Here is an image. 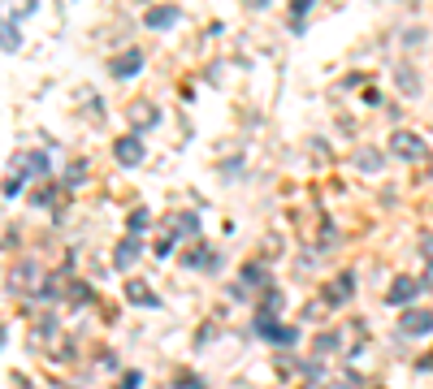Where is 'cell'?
I'll return each mask as SVG.
<instances>
[{
    "mask_svg": "<svg viewBox=\"0 0 433 389\" xmlns=\"http://www.w3.org/2000/svg\"><path fill=\"white\" fill-rule=\"evenodd\" d=\"M143 70V52H139V48H131V52H122L117 61H113V74L117 78H135Z\"/></svg>",
    "mask_w": 433,
    "mask_h": 389,
    "instance_id": "52a82bcc",
    "label": "cell"
},
{
    "mask_svg": "<svg viewBox=\"0 0 433 389\" xmlns=\"http://www.w3.org/2000/svg\"><path fill=\"white\" fill-rule=\"evenodd\" d=\"M398 333H407V337L433 333V312H429V307H407V312L398 316Z\"/></svg>",
    "mask_w": 433,
    "mask_h": 389,
    "instance_id": "3957f363",
    "label": "cell"
},
{
    "mask_svg": "<svg viewBox=\"0 0 433 389\" xmlns=\"http://www.w3.org/2000/svg\"><path fill=\"white\" fill-rule=\"evenodd\" d=\"M433 368V355H425V359H421V372H429Z\"/></svg>",
    "mask_w": 433,
    "mask_h": 389,
    "instance_id": "f1b7e54d",
    "label": "cell"
},
{
    "mask_svg": "<svg viewBox=\"0 0 433 389\" xmlns=\"http://www.w3.org/2000/svg\"><path fill=\"white\" fill-rule=\"evenodd\" d=\"M398 83H403V91L412 95V91H416V74H412V70H398Z\"/></svg>",
    "mask_w": 433,
    "mask_h": 389,
    "instance_id": "cb8c5ba5",
    "label": "cell"
},
{
    "mask_svg": "<svg viewBox=\"0 0 433 389\" xmlns=\"http://www.w3.org/2000/svg\"><path fill=\"white\" fill-rule=\"evenodd\" d=\"M18 190H22V173H13L5 182V199H18Z\"/></svg>",
    "mask_w": 433,
    "mask_h": 389,
    "instance_id": "44dd1931",
    "label": "cell"
},
{
    "mask_svg": "<svg viewBox=\"0 0 433 389\" xmlns=\"http://www.w3.org/2000/svg\"><path fill=\"white\" fill-rule=\"evenodd\" d=\"M260 312H282V295H278V290H264V307H260Z\"/></svg>",
    "mask_w": 433,
    "mask_h": 389,
    "instance_id": "ffe728a7",
    "label": "cell"
},
{
    "mask_svg": "<svg viewBox=\"0 0 433 389\" xmlns=\"http://www.w3.org/2000/svg\"><path fill=\"white\" fill-rule=\"evenodd\" d=\"M169 234H191V238H195L200 234V221L191 217V212H178V217L169 221Z\"/></svg>",
    "mask_w": 433,
    "mask_h": 389,
    "instance_id": "7c38bea8",
    "label": "cell"
},
{
    "mask_svg": "<svg viewBox=\"0 0 433 389\" xmlns=\"http://www.w3.org/2000/svg\"><path fill=\"white\" fill-rule=\"evenodd\" d=\"M113 156L122 160L126 169H135V165H143V139L139 134H126V139H117V148H113Z\"/></svg>",
    "mask_w": 433,
    "mask_h": 389,
    "instance_id": "8992f818",
    "label": "cell"
},
{
    "mask_svg": "<svg viewBox=\"0 0 433 389\" xmlns=\"http://www.w3.org/2000/svg\"><path fill=\"white\" fill-rule=\"evenodd\" d=\"M247 281H260L264 286V268L260 264H247Z\"/></svg>",
    "mask_w": 433,
    "mask_h": 389,
    "instance_id": "484cf974",
    "label": "cell"
},
{
    "mask_svg": "<svg viewBox=\"0 0 433 389\" xmlns=\"http://www.w3.org/2000/svg\"><path fill=\"white\" fill-rule=\"evenodd\" d=\"M13 286H18V290H44V295H52V286L39 277V264H30V259L13 268Z\"/></svg>",
    "mask_w": 433,
    "mask_h": 389,
    "instance_id": "5b68a950",
    "label": "cell"
},
{
    "mask_svg": "<svg viewBox=\"0 0 433 389\" xmlns=\"http://www.w3.org/2000/svg\"><path fill=\"white\" fill-rule=\"evenodd\" d=\"M416 290H421V281H412V277H398V281L390 286V303H394V307H407V303L416 299Z\"/></svg>",
    "mask_w": 433,
    "mask_h": 389,
    "instance_id": "9c48e42d",
    "label": "cell"
},
{
    "mask_svg": "<svg viewBox=\"0 0 433 389\" xmlns=\"http://www.w3.org/2000/svg\"><path fill=\"white\" fill-rule=\"evenodd\" d=\"M5 52H18V22H5Z\"/></svg>",
    "mask_w": 433,
    "mask_h": 389,
    "instance_id": "d6986e66",
    "label": "cell"
},
{
    "mask_svg": "<svg viewBox=\"0 0 433 389\" xmlns=\"http://www.w3.org/2000/svg\"><path fill=\"white\" fill-rule=\"evenodd\" d=\"M148 221H152L148 208H135V212H131V234H143V230H148Z\"/></svg>",
    "mask_w": 433,
    "mask_h": 389,
    "instance_id": "e0dca14e",
    "label": "cell"
},
{
    "mask_svg": "<svg viewBox=\"0 0 433 389\" xmlns=\"http://www.w3.org/2000/svg\"><path fill=\"white\" fill-rule=\"evenodd\" d=\"M126 299H131L135 307H156V295L143 281H126Z\"/></svg>",
    "mask_w": 433,
    "mask_h": 389,
    "instance_id": "8fae6325",
    "label": "cell"
},
{
    "mask_svg": "<svg viewBox=\"0 0 433 389\" xmlns=\"http://www.w3.org/2000/svg\"><path fill=\"white\" fill-rule=\"evenodd\" d=\"M425 290H433V272H429V277H425Z\"/></svg>",
    "mask_w": 433,
    "mask_h": 389,
    "instance_id": "f546056e",
    "label": "cell"
},
{
    "mask_svg": "<svg viewBox=\"0 0 433 389\" xmlns=\"http://www.w3.org/2000/svg\"><path fill=\"white\" fill-rule=\"evenodd\" d=\"M256 333H260L264 342H278V346H295L299 342V329L278 324V312H256Z\"/></svg>",
    "mask_w": 433,
    "mask_h": 389,
    "instance_id": "6da1fadb",
    "label": "cell"
},
{
    "mask_svg": "<svg viewBox=\"0 0 433 389\" xmlns=\"http://www.w3.org/2000/svg\"><path fill=\"white\" fill-rule=\"evenodd\" d=\"M135 259H139V238L131 234V238H122V242H117V251H113V264H117V268H131Z\"/></svg>",
    "mask_w": 433,
    "mask_h": 389,
    "instance_id": "30bf717a",
    "label": "cell"
},
{
    "mask_svg": "<svg viewBox=\"0 0 433 389\" xmlns=\"http://www.w3.org/2000/svg\"><path fill=\"white\" fill-rule=\"evenodd\" d=\"M421 251H425V259H433V238H425V242H421Z\"/></svg>",
    "mask_w": 433,
    "mask_h": 389,
    "instance_id": "83f0119b",
    "label": "cell"
},
{
    "mask_svg": "<svg viewBox=\"0 0 433 389\" xmlns=\"http://www.w3.org/2000/svg\"><path fill=\"white\" fill-rule=\"evenodd\" d=\"M351 286H356V277H351V272H343V277H338V286H334L325 299H329V303H343V299L351 295Z\"/></svg>",
    "mask_w": 433,
    "mask_h": 389,
    "instance_id": "5bb4252c",
    "label": "cell"
},
{
    "mask_svg": "<svg viewBox=\"0 0 433 389\" xmlns=\"http://www.w3.org/2000/svg\"><path fill=\"white\" fill-rule=\"evenodd\" d=\"M83 177H87V165H74V169L66 173V182H70V186H78V182H83Z\"/></svg>",
    "mask_w": 433,
    "mask_h": 389,
    "instance_id": "603a6c76",
    "label": "cell"
},
{
    "mask_svg": "<svg viewBox=\"0 0 433 389\" xmlns=\"http://www.w3.org/2000/svg\"><path fill=\"white\" fill-rule=\"evenodd\" d=\"M429 148H425V139L421 134H412V130H398V134L390 139V156H398V160H421Z\"/></svg>",
    "mask_w": 433,
    "mask_h": 389,
    "instance_id": "7a4b0ae2",
    "label": "cell"
},
{
    "mask_svg": "<svg viewBox=\"0 0 433 389\" xmlns=\"http://www.w3.org/2000/svg\"><path fill=\"white\" fill-rule=\"evenodd\" d=\"M13 165H30V173H44L48 169V156L44 152H26V156H18Z\"/></svg>",
    "mask_w": 433,
    "mask_h": 389,
    "instance_id": "2e32d148",
    "label": "cell"
},
{
    "mask_svg": "<svg viewBox=\"0 0 433 389\" xmlns=\"http://www.w3.org/2000/svg\"><path fill=\"white\" fill-rule=\"evenodd\" d=\"M338 350V333H320L316 337V355H334Z\"/></svg>",
    "mask_w": 433,
    "mask_h": 389,
    "instance_id": "ac0fdd59",
    "label": "cell"
},
{
    "mask_svg": "<svg viewBox=\"0 0 433 389\" xmlns=\"http://www.w3.org/2000/svg\"><path fill=\"white\" fill-rule=\"evenodd\" d=\"M312 9V0H291V18H295V26H299V18Z\"/></svg>",
    "mask_w": 433,
    "mask_h": 389,
    "instance_id": "7402d4cb",
    "label": "cell"
},
{
    "mask_svg": "<svg viewBox=\"0 0 433 389\" xmlns=\"http://www.w3.org/2000/svg\"><path fill=\"white\" fill-rule=\"evenodd\" d=\"M329 389H351V385H347V381H343V385H329Z\"/></svg>",
    "mask_w": 433,
    "mask_h": 389,
    "instance_id": "4dcf8cb0",
    "label": "cell"
},
{
    "mask_svg": "<svg viewBox=\"0 0 433 389\" xmlns=\"http://www.w3.org/2000/svg\"><path fill=\"white\" fill-rule=\"evenodd\" d=\"M186 268H217V255L208 247H195V251H186Z\"/></svg>",
    "mask_w": 433,
    "mask_h": 389,
    "instance_id": "4fadbf2b",
    "label": "cell"
},
{
    "mask_svg": "<svg viewBox=\"0 0 433 389\" xmlns=\"http://www.w3.org/2000/svg\"><path fill=\"white\" fill-rule=\"evenodd\" d=\"M178 18H182V13H178V5H156V9L148 13V26H152V30H169Z\"/></svg>",
    "mask_w": 433,
    "mask_h": 389,
    "instance_id": "ba28073f",
    "label": "cell"
},
{
    "mask_svg": "<svg viewBox=\"0 0 433 389\" xmlns=\"http://www.w3.org/2000/svg\"><path fill=\"white\" fill-rule=\"evenodd\" d=\"M156 121H160V108H156L152 100H135V104H131V130H135V134L152 130Z\"/></svg>",
    "mask_w": 433,
    "mask_h": 389,
    "instance_id": "277c9868",
    "label": "cell"
},
{
    "mask_svg": "<svg viewBox=\"0 0 433 389\" xmlns=\"http://www.w3.org/2000/svg\"><path fill=\"white\" fill-rule=\"evenodd\" d=\"M247 5H269V0H247Z\"/></svg>",
    "mask_w": 433,
    "mask_h": 389,
    "instance_id": "1f68e13d",
    "label": "cell"
},
{
    "mask_svg": "<svg viewBox=\"0 0 433 389\" xmlns=\"http://www.w3.org/2000/svg\"><path fill=\"white\" fill-rule=\"evenodd\" d=\"M35 203H39V208H52V203H57V190H39Z\"/></svg>",
    "mask_w": 433,
    "mask_h": 389,
    "instance_id": "d4e9b609",
    "label": "cell"
},
{
    "mask_svg": "<svg viewBox=\"0 0 433 389\" xmlns=\"http://www.w3.org/2000/svg\"><path fill=\"white\" fill-rule=\"evenodd\" d=\"M356 165H360L364 173H377V169H381V152H373V148H364V152L356 156Z\"/></svg>",
    "mask_w": 433,
    "mask_h": 389,
    "instance_id": "9a60e30c",
    "label": "cell"
},
{
    "mask_svg": "<svg viewBox=\"0 0 433 389\" xmlns=\"http://www.w3.org/2000/svg\"><path fill=\"white\" fill-rule=\"evenodd\" d=\"M117 389H139V372H126V381H122Z\"/></svg>",
    "mask_w": 433,
    "mask_h": 389,
    "instance_id": "4316f807",
    "label": "cell"
}]
</instances>
